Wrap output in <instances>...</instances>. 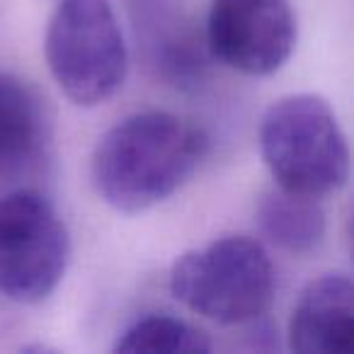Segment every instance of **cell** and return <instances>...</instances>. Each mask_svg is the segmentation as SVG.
Returning <instances> with one entry per match:
<instances>
[{"mask_svg":"<svg viewBox=\"0 0 354 354\" xmlns=\"http://www.w3.org/2000/svg\"><path fill=\"white\" fill-rule=\"evenodd\" d=\"M204 131L180 114L148 109L114 124L90 158V180L107 207L143 214L189 183L207 156Z\"/></svg>","mask_w":354,"mask_h":354,"instance_id":"1","label":"cell"},{"mask_svg":"<svg viewBox=\"0 0 354 354\" xmlns=\"http://www.w3.org/2000/svg\"><path fill=\"white\" fill-rule=\"evenodd\" d=\"M260 153L277 187L310 199L337 194L349 180V143L337 114L313 93L286 95L260 119Z\"/></svg>","mask_w":354,"mask_h":354,"instance_id":"2","label":"cell"},{"mask_svg":"<svg viewBox=\"0 0 354 354\" xmlns=\"http://www.w3.org/2000/svg\"><path fill=\"white\" fill-rule=\"evenodd\" d=\"M170 291L185 308L218 325L255 323L274 296V265L252 238H218L177 257Z\"/></svg>","mask_w":354,"mask_h":354,"instance_id":"3","label":"cell"},{"mask_svg":"<svg viewBox=\"0 0 354 354\" xmlns=\"http://www.w3.org/2000/svg\"><path fill=\"white\" fill-rule=\"evenodd\" d=\"M44 51L51 78L78 107H100L127 80V41L109 0H61Z\"/></svg>","mask_w":354,"mask_h":354,"instance_id":"4","label":"cell"},{"mask_svg":"<svg viewBox=\"0 0 354 354\" xmlns=\"http://www.w3.org/2000/svg\"><path fill=\"white\" fill-rule=\"evenodd\" d=\"M71 236L46 197L20 189L0 197V296L15 304L49 299L66 277Z\"/></svg>","mask_w":354,"mask_h":354,"instance_id":"5","label":"cell"},{"mask_svg":"<svg viewBox=\"0 0 354 354\" xmlns=\"http://www.w3.org/2000/svg\"><path fill=\"white\" fill-rule=\"evenodd\" d=\"M289 0H212L207 49L218 64L252 78L284 68L296 46Z\"/></svg>","mask_w":354,"mask_h":354,"instance_id":"6","label":"cell"},{"mask_svg":"<svg viewBox=\"0 0 354 354\" xmlns=\"http://www.w3.org/2000/svg\"><path fill=\"white\" fill-rule=\"evenodd\" d=\"M289 349L299 354H349L354 349V286L347 274L313 279L294 304Z\"/></svg>","mask_w":354,"mask_h":354,"instance_id":"7","label":"cell"},{"mask_svg":"<svg viewBox=\"0 0 354 354\" xmlns=\"http://www.w3.org/2000/svg\"><path fill=\"white\" fill-rule=\"evenodd\" d=\"M257 226L272 245L294 255H306L323 243L328 218L320 199L274 187L257 204Z\"/></svg>","mask_w":354,"mask_h":354,"instance_id":"8","label":"cell"},{"mask_svg":"<svg viewBox=\"0 0 354 354\" xmlns=\"http://www.w3.org/2000/svg\"><path fill=\"white\" fill-rule=\"evenodd\" d=\"M44 141L41 102L22 80L0 71V175L22 170Z\"/></svg>","mask_w":354,"mask_h":354,"instance_id":"9","label":"cell"},{"mask_svg":"<svg viewBox=\"0 0 354 354\" xmlns=\"http://www.w3.org/2000/svg\"><path fill=\"white\" fill-rule=\"evenodd\" d=\"M119 354H209L212 339L202 328L170 313H148L119 333Z\"/></svg>","mask_w":354,"mask_h":354,"instance_id":"10","label":"cell"}]
</instances>
